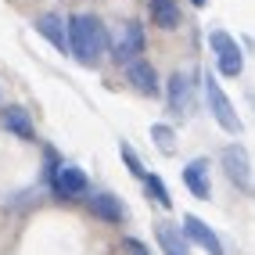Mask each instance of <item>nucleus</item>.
Returning <instances> with one entry per match:
<instances>
[{
  "label": "nucleus",
  "mask_w": 255,
  "mask_h": 255,
  "mask_svg": "<svg viewBox=\"0 0 255 255\" xmlns=\"http://www.w3.org/2000/svg\"><path fill=\"white\" fill-rule=\"evenodd\" d=\"M209 43H212V54H216V72L223 76V79L241 76L245 54H241V47H237V40L230 36V32L227 29H216L212 36H209Z\"/></svg>",
  "instance_id": "4"
},
{
  "label": "nucleus",
  "mask_w": 255,
  "mask_h": 255,
  "mask_svg": "<svg viewBox=\"0 0 255 255\" xmlns=\"http://www.w3.org/2000/svg\"><path fill=\"white\" fill-rule=\"evenodd\" d=\"M144 191H147V198L155 201L158 209H165V212L173 209V194H169V187H165V180L158 173H147L144 176Z\"/></svg>",
  "instance_id": "16"
},
{
  "label": "nucleus",
  "mask_w": 255,
  "mask_h": 255,
  "mask_svg": "<svg viewBox=\"0 0 255 255\" xmlns=\"http://www.w3.org/2000/svg\"><path fill=\"white\" fill-rule=\"evenodd\" d=\"M126 252H129V255H151L140 237H126Z\"/></svg>",
  "instance_id": "19"
},
{
  "label": "nucleus",
  "mask_w": 255,
  "mask_h": 255,
  "mask_svg": "<svg viewBox=\"0 0 255 255\" xmlns=\"http://www.w3.org/2000/svg\"><path fill=\"white\" fill-rule=\"evenodd\" d=\"M50 191H54L58 198H83L90 191V176L83 173L79 165H61L54 176H50Z\"/></svg>",
  "instance_id": "6"
},
{
  "label": "nucleus",
  "mask_w": 255,
  "mask_h": 255,
  "mask_svg": "<svg viewBox=\"0 0 255 255\" xmlns=\"http://www.w3.org/2000/svg\"><path fill=\"white\" fill-rule=\"evenodd\" d=\"M0 126H4L11 137L36 140V126H32V115H29L22 105H4V108H0Z\"/></svg>",
  "instance_id": "11"
},
{
  "label": "nucleus",
  "mask_w": 255,
  "mask_h": 255,
  "mask_svg": "<svg viewBox=\"0 0 255 255\" xmlns=\"http://www.w3.org/2000/svg\"><path fill=\"white\" fill-rule=\"evenodd\" d=\"M201 87H205V105H209L212 119H216L227 133H241V129H245V126H241V115H237V108L230 105V97L223 94L219 79H216V76H205V79H201Z\"/></svg>",
  "instance_id": "3"
},
{
  "label": "nucleus",
  "mask_w": 255,
  "mask_h": 255,
  "mask_svg": "<svg viewBox=\"0 0 255 255\" xmlns=\"http://www.w3.org/2000/svg\"><path fill=\"white\" fill-rule=\"evenodd\" d=\"M151 140H155V147L162 151V155H173V151H176V133H173V126H165V123L151 126Z\"/></svg>",
  "instance_id": "17"
},
{
  "label": "nucleus",
  "mask_w": 255,
  "mask_h": 255,
  "mask_svg": "<svg viewBox=\"0 0 255 255\" xmlns=\"http://www.w3.org/2000/svg\"><path fill=\"white\" fill-rule=\"evenodd\" d=\"M219 165H223V176H227L241 194H252V191H255V180H252V155H248L241 144H230V147L219 151Z\"/></svg>",
  "instance_id": "2"
},
{
  "label": "nucleus",
  "mask_w": 255,
  "mask_h": 255,
  "mask_svg": "<svg viewBox=\"0 0 255 255\" xmlns=\"http://www.w3.org/2000/svg\"><path fill=\"white\" fill-rule=\"evenodd\" d=\"M183 234H187V241L198 245L201 252H209V255H223V241H219V234L205 223V219H198V216H183Z\"/></svg>",
  "instance_id": "8"
},
{
  "label": "nucleus",
  "mask_w": 255,
  "mask_h": 255,
  "mask_svg": "<svg viewBox=\"0 0 255 255\" xmlns=\"http://www.w3.org/2000/svg\"><path fill=\"white\" fill-rule=\"evenodd\" d=\"M119 155H123V165H126V169H129V173L137 176V180H144V176H147V169H144V162L137 158L133 144H126V140H123V144H119Z\"/></svg>",
  "instance_id": "18"
},
{
  "label": "nucleus",
  "mask_w": 255,
  "mask_h": 255,
  "mask_svg": "<svg viewBox=\"0 0 255 255\" xmlns=\"http://www.w3.org/2000/svg\"><path fill=\"white\" fill-rule=\"evenodd\" d=\"M155 237H158V248L165 252V255H191L187 252V234H183V227L176 230L173 223H155Z\"/></svg>",
  "instance_id": "14"
},
{
  "label": "nucleus",
  "mask_w": 255,
  "mask_h": 255,
  "mask_svg": "<svg viewBox=\"0 0 255 255\" xmlns=\"http://www.w3.org/2000/svg\"><path fill=\"white\" fill-rule=\"evenodd\" d=\"M140 50H144V25L137 18H126L123 29H119V40L112 43V58L129 65L133 58H140Z\"/></svg>",
  "instance_id": "5"
},
{
  "label": "nucleus",
  "mask_w": 255,
  "mask_h": 255,
  "mask_svg": "<svg viewBox=\"0 0 255 255\" xmlns=\"http://www.w3.org/2000/svg\"><path fill=\"white\" fill-rule=\"evenodd\" d=\"M147 7H151V22L158 29H176L180 18H183L176 0H147Z\"/></svg>",
  "instance_id": "15"
},
{
  "label": "nucleus",
  "mask_w": 255,
  "mask_h": 255,
  "mask_svg": "<svg viewBox=\"0 0 255 255\" xmlns=\"http://www.w3.org/2000/svg\"><path fill=\"white\" fill-rule=\"evenodd\" d=\"M87 209H90L97 219L112 223V227H119V223L126 219V205H123V198L112 194V191H97V194H90V198H87Z\"/></svg>",
  "instance_id": "9"
},
{
  "label": "nucleus",
  "mask_w": 255,
  "mask_h": 255,
  "mask_svg": "<svg viewBox=\"0 0 255 255\" xmlns=\"http://www.w3.org/2000/svg\"><path fill=\"white\" fill-rule=\"evenodd\" d=\"M183 187L191 191L198 201L212 198V183H209V158H194L183 165Z\"/></svg>",
  "instance_id": "12"
},
{
  "label": "nucleus",
  "mask_w": 255,
  "mask_h": 255,
  "mask_svg": "<svg viewBox=\"0 0 255 255\" xmlns=\"http://www.w3.org/2000/svg\"><path fill=\"white\" fill-rule=\"evenodd\" d=\"M126 79H129V87H137L144 97H158V94H162L155 65H151V61H144V58H133V61L126 65Z\"/></svg>",
  "instance_id": "10"
},
{
  "label": "nucleus",
  "mask_w": 255,
  "mask_h": 255,
  "mask_svg": "<svg viewBox=\"0 0 255 255\" xmlns=\"http://www.w3.org/2000/svg\"><path fill=\"white\" fill-rule=\"evenodd\" d=\"M32 25H36V32H40L43 40H50V47H58L61 54H69V22H61V14L47 11Z\"/></svg>",
  "instance_id": "13"
},
{
  "label": "nucleus",
  "mask_w": 255,
  "mask_h": 255,
  "mask_svg": "<svg viewBox=\"0 0 255 255\" xmlns=\"http://www.w3.org/2000/svg\"><path fill=\"white\" fill-rule=\"evenodd\" d=\"M194 87H198V69H194V76L191 72H173V76H169V90H165L169 112L183 115L187 105H191V97H194Z\"/></svg>",
  "instance_id": "7"
},
{
  "label": "nucleus",
  "mask_w": 255,
  "mask_h": 255,
  "mask_svg": "<svg viewBox=\"0 0 255 255\" xmlns=\"http://www.w3.org/2000/svg\"><path fill=\"white\" fill-rule=\"evenodd\" d=\"M108 43H112V36L97 14H90V11L69 14V54L79 65H97L101 54L108 50Z\"/></svg>",
  "instance_id": "1"
},
{
  "label": "nucleus",
  "mask_w": 255,
  "mask_h": 255,
  "mask_svg": "<svg viewBox=\"0 0 255 255\" xmlns=\"http://www.w3.org/2000/svg\"><path fill=\"white\" fill-rule=\"evenodd\" d=\"M191 4H194V7H205V4H209V0H191Z\"/></svg>",
  "instance_id": "20"
}]
</instances>
